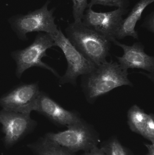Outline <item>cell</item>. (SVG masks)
<instances>
[{
  "mask_svg": "<svg viewBox=\"0 0 154 155\" xmlns=\"http://www.w3.org/2000/svg\"><path fill=\"white\" fill-rule=\"evenodd\" d=\"M66 37L72 45L96 66L107 61L111 41L82 22L70 24L65 30Z\"/></svg>",
  "mask_w": 154,
  "mask_h": 155,
  "instance_id": "7a4b0ae2",
  "label": "cell"
},
{
  "mask_svg": "<svg viewBox=\"0 0 154 155\" xmlns=\"http://www.w3.org/2000/svg\"><path fill=\"white\" fill-rule=\"evenodd\" d=\"M0 123L2 132L5 134L4 141L8 147L17 143L36 124L30 114L4 109L0 111Z\"/></svg>",
  "mask_w": 154,
  "mask_h": 155,
  "instance_id": "9c48e42d",
  "label": "cell"
},
{
  "mask_svg": "<svg viewBox=\"0 0 154 155\" xmlns=\"http://www.w3.org/2000/svg\"><path fill=\"white\" fill-rule=\"evenodd\" d=\"M154 13L153 12L152 13L147 15L143 26L146 28L148 31L152 32H154Z\"/></svg>",
  "mask_w": 154,
  "mask_h": 155,
  "instance_id": "d6986e66",
  "label": "cell"
},
{
  "mask_svg": "<svg viewBox=\"0 0 154 155\" xmlns=\"http://www.w3.org/2000/svg\"><path fill=\"white\" fill-rule=\"evenodd\" d=\"M49 3L48 1L40 9L15 18L13 28L20 39L27 40V34L33 32H44L52 36L57 33L58 29L54 21L55 17L53 16L55 8L49 11Z\"/></svg>",
  "mask_w": 154,
  "mask_h": 155,
  "instance_id": "8992f818",
  "label": "cell"
},
{
  "mask_svg": "<svg viewBox=\"0 0 154 155\" xmlns=\"http://www.w3.org/2000/svg\"><path fill=\"white\" fill-rule=\"evenodd\" d=\"M145 146L147 149L146 155H154V143H145Z\"/></svg>",
  "mask_w": 154,
  "mask_h": 155,
  "instance_id": "44dd1931",
  "label": "cell"
},
{
  "mask_svg": "<svg viewBox=\"0 0 154 155\" xmlns=\"http://www.w3.org/2000/svg\"><path fill=\"white\" fill-rule=\"evenodd\" d=\"M148 116V114L137 105L131 107L127 114V124L131 131L143 137Z\"/></svg>",
  "mask_w": 154,
  "mask_h": 155,
  "instance_id": "4fadbf2b",
  "label": "cell"
},
{
  "mask_svg": "<svg viewBox=\"0 0 154 155\" xmlns=\"http://www.w3.org/2000/svg\"><path fill=\"white\" fill-rule=\"evenodd\" d=\"M40 93L38 83H22L0 97V106L4 110L30 114L35 111Z\"/></svg>",
  "mask_w": 154,
  "mask_h": 155,
  "instance_id": "52a82bcc",
  "label": "cell"
},
{
  "mask_svg": "<svg viewBox=\"0 0 154 155\" xmlns=\"http://www.w3.org/2000/svg\"><path fill=\"white\" fill-rule=\"evenodd\" d=\"M143 137L154 143V115L152 113L148 114L147 124Z\"/></svg>",
  "mask_w": 154,
  "mask_h": 155,
  "instance_id": "ac0fdd59",
  "label": "cell"
},
{
  "mask_svg": "<svg viewBox=\"0 0 154 155\" xmlns=\"http://www.w3.org/2000/svg\"><path fill=\"white\" fill-rule=\"evenodd\" d=\"M35 111L59 127H68L82 119L78 112L65 109L43 92L40 93Z\"/></svg>",
  "mask_w": 154,
  "mask_h": 155,
  "instance_id": "30bf717a",
  "label": "cell"
},
{
  "mask_svg": "<svg viewBox=\"0 0 154 155\" xmlns=\"http://www.w3.org/2000/svg\"><path fill=\"white\" fill-rule=\"evenodd\" d=\"M52 36L54 46H58L62 51L68 64L65 74L60 78V84H71L76 85L79 76L89 73L96 66L85 58L72 45L60 28L55 35Z\"/></svg>",
  "mask_w": 154,
  "mask_h": 155,
  "instance_id": "5b68a950",
  "label": "cell"
},
{
  "mask_svg": "<svg viewBox=\"0 0 154 155\" xmlns=\"http://www.w3.org/2000/svg\"><path fill=\"white\" fill-rule=\"evenodd\" d=\"M115 45L121 47L124 54L117 57L118 64L126 71L129 69H142L154 74V57L145 52L144 46L141 43H135L132 45L121 43L116 40L113 41Z\"/></svg>",
  "mask_w": 154,
  "mask_h": 155,
  "instance_id": "8fae6325",
  "label": "cell"
},
{
  "mask_svg": "<svg viewBox=\"0 0 154 155\" xmlns=\"http://www.w3.org/2000/svg\"><path fill=\"white\" fill-rule=\"evenodd\" d=\"M127 9L118 8L106 12H97L88 8L84 12L82 22L107 38L111 42L116 36L123 22V17L128 13Z\"/></svg>",
  "mask_w": 154,
  "mask_h": 155,
  "instance_id": "ba28073f",
  "label": "cell"
},
{
  "mask_svg": "<svg viewBox=\"0 0 154 155\" xmlns=\"http://www.w3.org/2000/svg\"><path fill=\"white\" fill-rule=\"evenodd\" d=\"M154 2V0H139L132 8L127 17L123 20L116 39L121 40L127 36L138 39V33L135 30L137 23L141 20L145 9Z\"/></svg>",
  "mask_w": 154,
  "mask_h": 155,
  "instance_id": "7c38bea8",
  "label": "cell"
},
{
  "mask_svg": "<svg viewBox=\"0 0 154 155\" xmlns=\"http://www.w3.org/2000/svg\"><path fill=\"white\" fill-rule=\"evenodd\" d=\"M67 130L49 133L45 137L71 152H86L97 147L99 135L95 127L83 119L67 127Z\"/></svg>",
  "mask_w": 154,
  "mask_h": 155,
  "instance_id": "3957f363",
  "label": "cell"
},
{
  "mask_svg": "<svg viewBox=\"0 0 154 155\" xmlns=\"http://www.w3.org/2000/svg\"><path fill=\"white\" fill-rule=\"evenodd\" d=\"M96 5L127 9L130 5V2L129 0H91L88 4L87 8H92L93 5Z\"/></svg>",
  "mask_w": 154,
  "mask_h": 155,
  "instance_id": "2e32d148",
  "label": "cell"
},
{
  "mask_svg": "<svg viewBox=\"0 0 154 155\" xmlns=\"http://www.w3.org/2000/svg\"><path fill=\"white\" fill-rule=\"evenodd\" d=\"M54 46V41L50 35L39 33L30 45L13 52L11 56L16 62L17 77L20 78L25 71L34 67L48 70L56 77H59L55 70L42 61L43 57L48 56L47 50Z\"/></svg>",
  "mask_w": 154,
  "mask_h": 155,
  "instance_id": "277c9868",
  "label": "cell"
},
{
  "mask_svg": "<svg viewBox=\"0 0 154 155\" xmlns=\"http://www.w3.org/2000/svg\"><path fill=\"white\" fill-rule=\"evenodd\" d=\"M33 148L38 155H76L46 137L33 145Z\"/></svg>",
  "mask_w": 154,
  "mask_h": 155,
  "instance_id": "5bb4252c",
  "label": "cell"
},
{
  "mask_svg": "<svg viewBox=\"0 0 154 155\" xmlns=\"http://www.w3.org/2000/svg\"><path fill=\"white\" fill-rule=\"evenodd\" d=\"M100 147L105 155H134L129 148L123 145L115 136L102 142Z\"/></svg>",
  "mask_w": 154,
  "mask_h": 155,
  "instance_id": "9a60e30c",
  "label": "cell"
},
{
  "mask_svg": "<svg viewBox=\"0 0 154 155\" xmlns=\"http://www.w3.org/2000/svg\"><path fill=\"white\" fill-rule=\"evenodd\" d=\"M73 2V15L74 22L82 21L86 9L87 8V0H71Z\"/></svg>",
  "mask_w": 154,
  "mask_h": 155,
  "instance_id": "e0dca14e",
  "label": "cell"
},
{
  "mask_svg": "<svg viewBox=\"0 0 154 155\" xmlns=\"http://www.w3.org/2000/svg\"><path fill=\"white\" fill-rule=\"evenodd\" d=\"M127 71L117 62H105L81 76V86L86 100L93 104L101 96L122 86H133Z\"/></svg>",
  "mask_w": 154,
  "mask_h": 155,
  "instance_id": "6da1fadb",
  "label": "cell"
},
{
  "mask_svg": "<svg viewBox=\"0 0 154 155\" xmlns=\"http://www.w3.org/2000/svg\"><path fill=\"white\" fill-rule=\"evenodd\" d=\"M81 155H105L103 149L97 147H94L90 151L84 152Z\"/></svg>",
  "mask_w": 154,
  "mask_h": 155,
  "instance_id": "ffe728a7",
  "label": "cell"
}]
</instances>
